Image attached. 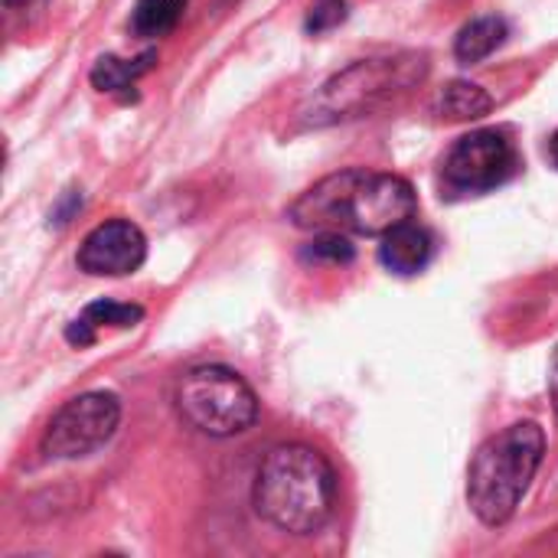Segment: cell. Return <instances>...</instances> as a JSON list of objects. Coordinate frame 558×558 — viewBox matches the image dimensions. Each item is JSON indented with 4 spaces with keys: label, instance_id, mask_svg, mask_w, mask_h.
<instances>
[{
    "label": "cell",
    "instance_id": "cell-11",
    "mask_svg": "<svg viewBox=\"0 0 558 558\" xmlns=\"http://www.w3.org/2000/svg\"><path fill=\"white\" fill-rule=\"evenodd\" d=\"M507 36H510V26H507L504 16H497V13L477 16V20H471V23L458 33V39H454V56H458V62H464V65H477V62H484L487 56H494V52L507 43Z\"/></svg>",
    "mask_w": 558,
    "mask_h": 558
},
{
    "label": "cell",
    "instance_id": "cell-4",
    "mask_svg": "<svg viewBox=\"0 0 558 558\" xmlns=\"http://www.w3.org/2000/svg\"><path fill=\"white\" fill-rule=\"evenodd\" d=\"M428 75L425 52H396V56H373L347 65L333 78H327L307 105L298 111L307 128H327L337 121L373 114L376 108L402 98Z\"/></svg>",
    "mask_w": 558,
    "mask_h": 558
},
{
    "label": "cell",
    "instance_id": "cell-7",
    "mask_svg": "<svg viewBox=\"0 0 558 558\" xmlns=\"http://www.w3.org/2000/svg\"><path fill=\"white\" fill-rule=\"evenodd\" d=\"M517 167V150L504 131H471L448 150L441 183L454 196H477L504 186Z\"/></svg>",
    "mask_w": 558,
    "mask_h": 558
},
{
    "label": "cell",
    "instance_id": "cell-10",
    "mask_svg": "<svg viewBox=\"0 0 558 558\" xmlns=\"http://www.w3.org/2000/svg\"><path fill=\"white\" fill-rule=\"evenodd\" d=\"M141 320H144V307L137 304L95 301L65 327V340L72 347H92L101 330H128V327H137Z\"/></svg>",
    "mask_w": 558,
    "mask_h": 558
},
{
    "label": "cell",
    "instance_id": "cell-14",
    "mask_svg": "<svg viewBox=\"0 0 558 558\" xmlns=\"http://www.w3.org/2000/svg\"><path fill=\"white\" fill-rule=\"evenodd\" d=\"M190 0H137L131 10V33L141 39H160L177 29Z\"/></svg>",
    "mask_w": 558,
    "mask_h": 558
},
{
    "label": "cell",
    "instance_id": "cell-17",
    "mask_svg": "<svg viewBox=\"0 0 558 558\" xmlns=\"http://www.w3.org/2000/svg\"><path fill=\"white\" fill-rule=\"evenodd\" d=\"M549 396H553V409L558 415V347L553 350V363H549Z\"/></svg>",
    "mask_w": 558,
    "mask_h": 558
},
{
    "label": "cell",
    "instance_id": "cell-16",
    "mask_svg": "<svg viewBox=\"0 0 558 558\" xmlns=\"http://www.w3.org/2000/svg\"><path fill=\"white\" fill-rule=\"evenodd\" d=\"M343 20H347V3L343 0H327V3L311 10L304 26H307V33H324V29H330V26H337Z\"/></svg>",
    "mask_w": 558,
    "mask_h": 558
},
{
    "label": "cell",
    "instance_id": "cell-13",
    "mask_svg": "<svg viewBox=\"0 0 558 558\" xmlns=\"http://www.w3.org/2000/svg\"><path fill=\"white\" fill-rule=\"evenodd\" d=\"M154 62H157V52H154V49L141 52L137 59L101 56V59L92 65L88 78H92V85H95L98 92H108V95H128V88H134V82H137L144 72H150V69H154Z\"/></svg>",
    "mask_w": 558,
    "mask_h": 558
},
{
    "label": "cell",
    "instance_id": "cell-2",
    "mask_svg": "<svg viewBox=\"0 0 558 558\" xmlns=\"http://www.w3.org/2000/svg\"><path fill=\"white\" fill-rule=\"evenodd\" d=\"M337 504V474L311 445H278L265 454L252 484L255 513L281 533H320Z\"/></svg>",
    "mask_w": 558,
    "mask_h": 558
},
{
    "label": "cell",
    "instance_id": "cell-1",
    "mask_svg": "<svg viewBox=\"0 0 558 558\" xmlns=\"http://www.w3.org/2000/svg\"><path fill=\"white\" fill-rule=\"evenodd\" d=\"M418 196L405 177L350 167L307 186L288 209V219L307 232L386 235L412 222Z\"/></svg>",
    "mask_w": 558,
    "mask_h": 558
},
{
    "label": "cell",
    "instance_id": "cell-5",
    "mask_svg": "<svg viewBox=\"0 0 558 558\" xmlns=\"http://www.w3.org/2000/svg\"><path fill=\"white\" fill-rule=\"evenodd\" d=\"M177 415L206 438H235L258 418L252 386L229 366H193L173 389Z\"/></svg>",
    "mask_w": 558,
    "mask_h": 558
},
{
    "label": "cell",
    "instance_id": "cell-6",
    "mask_svg": "<svg viewBox=\"0 0 558 558\" xmlns=\"http://www.w3.org/2000/svg\"><path fill=\"white\" fill-rule=\"evenodd\" d=\"M118 425L121 402L114 392H82L49 418L39 448L52 461L88 458L114 438Z\"/></svg>",
    "mask_w": 558,
    "mask_h": 558
},
{
    "label": "cell",
    "instance_id": "cell-3",
    "mask_svg": "<svg viewBox=\"0 0 558 558\" xmlns=\"http://www.w3.org/2000/svg\"><path fill=\"white\" fill-rule=\"evenodd\" d=\"M546 454V432L536 422H517L487 438L468 471V504L484 526H504L526 497Z\"/></svg>",
    "mask_w": 558,
    "mask_h": 558
},
{
    "label": "cell",
    "instance_id": "cell-15",
    "mask_svg": "<svg viewBox=\"0 0 558 558\" xmlns=\"http://www.w3.org/2000/svg\"><path fill=\"white\" fill-rule=\"evenodd\" d=\"M301 258L314 265H350L356 248L343 232H317V239L301 248Z\"/></svg>",
    "mask_w": 558,
    "mask_h": 558
},
{
    "label": "cell",
    "instance_id": "cell-18",
    "mask_svg": "<svg viewBox=\"0 0 558 558\" xmlns=\"http://www.w3.org/2000/svg\"><path fill=\"white\" fill-rule=\"evenodd\" d=\"M549 160H553V167H558V131L553 134V141H549Z\"/></svg>",
    "mask_w": 558,
    "mask_h": 558
},
{
    "label": "cell",
    "instance_id": "cell-9",
    "mask_svg": "<svg viewBox=\"0 0 558 558\" xmlns=\"http://www.w3.org/2000/svg\"><path fill=\"white\" fill-rule=\"evenodd\" d=\"M432 258H435V239L415 222H402L383 235L379 262L399 278H412V275L425 271Z\"/></svg>",
    "mask_w": 558,
    "mask_h": 558
},
{
    "label": "cell",
    "instance_id": "cell-8",
    "mask_svg": "<svg viewBox=\"0 0 558 558\" xmlns=\"http://www.w3.org/2000/svg\"><path fill=\"white\" fill-rule=\"evenodd\" d=\"M144 258H147L144 232L128 219H108L82 239L75 265L92 278H124L134 275L144 265Z\"/></svg>",
    "mask_w": 558,
    "mask_h": 558
},
{
    "label": "cell",
    "instance_id": "cell-12",
    "mask_svg": "<svg viewBox=\"0 0 558 558\" xmlns=\"http://www.w3.org/2000/svg\"><path fill=\"white\" fill-rule=\"evenodd\" d=\"M435 114L445 121H477L484 114L494 111V98L487 88H481L477 82H448L438 95H435Z\"/></svg>",
    "mask_w": 558,
    "mask_h": 558
},
{
    "label": "cell",
    "instance_id": "cell-19",
    "mask_svg": "<svg viewBox=\"0 0 558 558\" xmlns=\"http://www.w3.org/2000/svg\"><path fill=\"white\" fill-rule=\"evenodd\" d=\"M26 3H33V0H3L7 10H16V7H26Z\"/></svg>",
    "mask_w": 558,
    "mask_h": 558
}]
</instances>
